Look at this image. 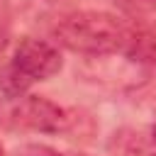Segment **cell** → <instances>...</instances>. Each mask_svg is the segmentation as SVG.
I'll return each mask as SVG.
<instances>
[{"label":"cell","instance_id":"obj_10","mask_svg":"<svg viewBox=\"0 0 156 156\" xmlns=\"http://www.w3.org/2000/svg\"><path fill=\"white\" fill-rule=\"evenodd\" d=\"M71 156H88V154H71Z\"/></svg>","mask_w":156,"mask_h":156},{"label":"cell","instance_id":"obj_5","mask_svg":"<svg viewBox=\"0 0 156 156\" xmlns=\"http://www.w3.org/2000/svg\"><path fill=\"white\" fill-rule=\"evenodd\" d=\"M32 88V83L12 66V63H7V66H2L0 68V93L7 98V100H20V98H24V93Z\"/></svg>","mask_w":156,"mask_h":156},{"label":"cell","instance_id":"obj_1","mask_svg":"<svg viewBox=\"0 0 156 156\" xmlns=\"http://www.w3.org/2000/svg\"><path fill=\"white\" fill-rule=\"evenodd\" d=\"M132 27L122 22L117 15L83 10L66 15L54 27L56 44L66 46L68 51L83 56H107V54H124L132 39Z\"/></svg>","mask_w":156,"mask_h":156},{"label":"cell","instance_id":"obj_9","mask_svg":"<svg viewBox=\"0 0 156 156\" xmlns=\"http://www.w3.org/2000/svg\"><path fill=\"white\" fill-rule=\"evenodd\" d=\"M0 156H5V149H2V144H0Z\"/></svg>","mask_w":156,"mask_h":156},{"label":"cell","instance_id":"obj_6","mask_svg":"<svg viewBox=\"0 0 156 156\" xmlns=\"http://www.w3.org/2000/svg\"><path fill=\"white\" fill-rule=\"evenodd\" d=\"M115 5L129 15H149L156 10V0H115Z\"/></svg>","mask_w":156,"mask_h":156},{"label":"cell","instance_id":"obj_4","mask_svg":"<svg viewBox=\"0 0 156 156\" xmlns=\"http://www.w3.org/2000/svg\"><path fill=\"white\" fill-rule=\"evenodd\" d=\"M124 54L134 61H146L156 66V29H134Z\"/></svg>","mask_w":156,"mask_h":156},{"label":"cell","instance_id":"obj_2","mask_svg":"<svg viewBox=\"0 0 156 156\" xmlns=\"http://www.w3.org/2000/svg\"><path fill=\"white\" fill-rule=\"evenodd\" d=\"M10 63L29 83H37V80H46L51 76H56L63 66V58H61V51H58L56 44H51L46 39L27 37L17 44Z\"/></svg>","mask_w":156,"mask_h":156},{"label":"cell","instance_id":"obj_8","mask_svg":"<svg viewBox=\"0 0 156 156\" xmlns=\"http://www.w3.org/2000/svg\"><path fill=\"white\" fill-rule=\"evenodd\" d=\"M2 46H5V34L0 32V51H2Z\"/></svg>","mask_w":156,"mask_h":156},{"label":"cell","instance_id":"obj_7","mask_svg":"<svg viewBox=\"0 0 156 156\" xmlns=\"http://www.w3.org/2000/svg\"><path fill=\"white\" fill-rule=\"evenodd\" d=\"M15 156H63L49 144H24L15 151Z\"/></svg>","mask_w":156,"mask_h":156},{"label":"cell","instance_id":"obj_3","mask_svg":"<svg viewBox=\"0 0 156 156\" xmlns=\"http://www.w3.org/2000/svg\"><path fill=\"white\" fill-rule=\"evenodd\" d=\"M12 119L20 127H27V129H34L41 134H58L71 127L68 112L61 105H56L54 100L41 98V95H24V98L15 100Z\"/></svg>","mask_w":156,"mask_h":156}]
</instances>
